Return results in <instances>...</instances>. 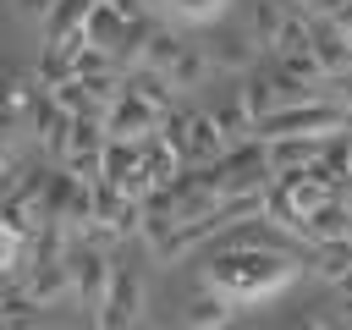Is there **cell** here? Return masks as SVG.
<instances>
[{
    "instance_id": "obj_4",
    "label": "cell",
    "mask_w": 352,
    "mask_h": 330,
    "mask_svg": "<svg viewBox=\"0 0 352 330\" xmlns=\"http://www.w3.org/2000/svg\"><path fill=\"white\" fill-rule=\"evenodd\" d=\"M143 314H148V286H143V275H138L132 264L116 258V270H110V292H104V308L94 314V324L121 330V324H138Z\"/></svg>"
},
{
    "instance_id": "obj_28",
    "label": "cell",
    "mask_w": 352,
    "mask_h": 330,
    "mask_svg": "<svg viewBox=\"0 0 352 330\" xmlns=\"http://www.w3.org/2000/svg\"><path fill=\"white\" fill-rule=\"evenodd\" d=\"M16 170H22V148H16V132H0V192L16 182Z\"/></svg>"
},
{
    "instance_id": "obj_18",
    "label": "cell",
    "mask_w": 352,
    "mask_h": 330,
    "mask_svg": "<svg viewBox=\"0 0 352 330\" xmlns=\"http://www.w3.org/2000/svg\"><path fill=\"white\" fill-rule=\"evenodd\" d=\"M264 82H270V99H275V110H292V104H308V99H319V88H314V82H302V77H292V72H280V66H270V72H264Z\"/></svg>"
},
{
    "instance_id": "obj_31",
    "label": "cell",
    "mask_w": 352,
    "mask_h": 330,
    "mask_svg": "<svg viewBox=\"0 0 352 330\" xmlns=\"http://www.w3.org/2000/svg\"><path fill=\"white\" fill-rule=\"evenodd\" d=\"M330 22H336V28H341V33H346V38H352V0H341V11H336V16H330Z\"/></svg>"
},
{
    "instance_id": "obj_22",
    "label": "cell",
    "mask_w": 352,
    "mask_h": 330,
    "mask_svg": "<svg viewBox=\"0 0 352 330\" xmlns=\"http://www.w3.org/2000/svg\"><path fill=\"white\" fill-rule=\"evenodd\" d=\"M231 314H236V302H226V297H220V292H209V286L182 308V319H187V324H231Z\"/></svg>"
},
{
    "instance_id": "obj_16",
    "label": "cell",
    "mask_w": 352,
    "mask_h": 330,
    "mask_svg": "<svg viewBox=\"0 0 352 330\" xmlns=\"http://www.w3.org/2000/svg\"><path fill=\"white\" fill-rule=\"evenodd\" d=\"M165 77L176 82V94L198 88V82L209 77V50H198V44H182V50H176V60L165 66Z\"/></svg>"
},
{
    "instance_id": "obj_29",
    "label": "cell",
    "mask_w": 352,
    "mask_h": 330,
    "mask_svg": "<svg viewBox=\"0 0 352 330\" xmlns=\"http://www.w3.org/2000/svg\"><path fill=\"white\" fill-rule=\"evenodd\" d=\"M50 11H55V0H16V16H22V22H38V28H44Z\"/></svg>"
},
{
    "instance_id": "obj_14",
    "label": "cell",
    "mask_w": 352,
    "mask_h": 330,
    "mask_svg": "<svg viewBox=\"0 0 352 330\" xmlns=\"http://www.w3.org/2000/svg\"><path fill=\"white\" fill-rule=\"evenodd\" d=\"M182 165H187V160H182V148H176V143H165L160 132H154V138H143V176H148L154 187H165Z\"/></svg>"
},
{
    "instance_id": "obj_20",
    "label": "cell",
    "mask_w": 352,
    "mask_h": 330,
    "mask_svg": "<svg viewBox=\"0 0 352 330\" xmlns=\"http://www.w3.org/2000/svg\"><path fill=\"white\" fill-rule=\"evenodd\" d=\"M77 77H82V88H88V99H94L99 110H104V104H116V99H121V88H126V72H121L116 60H110V66H94V72H77Z\"/></svg>"
},
{
    "instance_id": "obj_24",
    "label": "cell",
    "mask_w": 352,
    "mask_h": 330,
    "mask_svg": "<svg viewBox=\"0 0 352 330\" xmlns=\"http://www.w3.org/2000/svg\"><path fill=\"white\" fill-rule=\"evenodd\" d=\"M22 264H28V236L0 214V280H11V275H22Z\"/></svg>"
},
{
    "instance_id": "obj_3",
    "label": "cell",
    "mask_w": 352,
    "mask_h": 330,
    "mask_svg": "<svg viewBox=\"0 0 352 330\" xmlns=\"http://www.w3.org/2000/svg\"><path fill=\"white\" fill-rule=\"evenodd\" d=\"M66 270H72V297L88 308V319L104 308V292H110V270H116V248L94 242V236H77L66 248Z\"/></svg>"
},
{
    "instance_id": "obj_30",
    "label": "cell",
    "mask_w": 352,
    "mask_h": 330,
    "mask_svg": "<svg viewBox=\"0 0 352 330\" xmlns=\"http://www.w3.org/2000/svg\"><path fill=\"white\" fill-rule=\"evenodd\" d=\"M292 6H297L302 16H336V11H341V0H292Z\"/></svg>"
},
{
    "instance_id": "obj_23",
    "label": "cell",
    "mask_w": 352,
    "mask_h": 330,
    "mask_svg": "<svg viewBox=\"0 0 352 330\" xmlns=\"http://www.w3.org/2000/svg\"><path fill=\"white\" fill-rule=\"evenodd\" d=\"M28 88H33V82H16V77H6V72H0V132H22Z\"/></svg>"
},
{
    "instance_id": "obj_11",
    "label": "cell",
    "mask_w": 352,
    "mask_h": 330,
    "mask_svg": "<svg viewBox=\"0 0 352 330\" xmlns=\"http://www.w3.org/2000/svg\"><path fill=\"white\" fill-rule=\"evenodd\" d=\"M143 6L160 22H176V28H214L231 0H143Z\"/></svg>"
},
{
    "instance_id": "obj_32",
    "label": "cell",
    "mask_w": 352,
    "mask_h": 330,
    "mask_svg": "<svg viewBox=\"0 0 352 330\" xmlns=\"http://www.w3.org/2000/svg\"><path fill=\"white\" fill-rule=\"evenodd\" d=\"M346 160H352V126H346Z\"/></svg>"
},
{
    "instance_id": "obj_17",
    "label": "cell",
    "mask_w": 352,
    "mask_h": 330,
    "mask_svg": "<svg viewBox=\"0 0 352 330\" xmlns=\"http://www.w3.org/2000/svg\"><path fill=\"white\" fill-rule=\"evenodd\" d=\"M264 148H270V165L275 170H292V165H314L319 148H324V138H270Z\"/></svg>"
},
{
    "instance_id": "obj_2",
    "label": "cell",
    "mask_w": 352,
    "mask_h": 330,
    "mask_svg": "<svg viewBox=\"0 0 352 330\" xmlns=\"http://www.w3.org/2000/svg\"><path fill=\"white\" fill-rule=\"evenodd\" d=\"M352 126V104L346 99H308V104H292V110H270L258 121V138H336Z\"/></svg>"
},
{
    "instance_id": "obj_10",
    "label": "cell",
    "mask_w": 352,
    "mask_h": 330,
    "mask_svg": "<svg viewBox=\"0 0 352 330\" xmlns=\"http://www.w3.org/2000/svg\"><path fill=\"white\" fill-rule=\"evenodd\" d=\"M209 66H226V72H253L258 66V44L248 28H220L209 38Z\"/></svg>"
},
{
    "instance_id": "obj_19",
    "label": "cell",
    "mask_w": 352,
    "mask_h": 330,
    "mask_svg": "<svg viewBox=\"0 0 352 330\" xmlns=\"http://www.w3.org/2000/svg\"><path fill=\"white\" fill-rule=\"evenodd\" d=\"M280 22H286V11H280L275 0H253V6H248V33H253L258 50H275V44H280Z\"/></svg>"
},
{
    "instance_id": "obj_26",
    "label": "cell",
    "mask_w": 352,
    "mask_h": 330,
    "mask_svg": "<svg viewBox=\"0 0 352 330\" xmlns=\"http://www.w3.org/2000/svg\"><path fill=\"white\" fill-rule=\"evenodd\" d=\"M275 66L292 72V77H302V82H314V88L324 82V66H319V55H314L308 44H302V50H275Z\"/></svg>"
},
{
    "instance_id": "obj_9",
    "label": "cell",
    "mask_w": 352,
    "mask_h": 330,
    "mask_svg": "<svg viewBox=\"0 0 352 330\" xmlns=\"http://www.w3.org/2000/svg\"><path fill=\"white\" fill-rule=\"evenodd\" d=\"M226 154V132L214 121V110H187V143H182V160L187 165H220Z\"/></svg>"
},
{
    "instance_id": "obj_8",
    "label": "cell",
    "mask_w": 352,
    "mask_h": 330,
    "mask_svg": "<svg viewBox=\"0 0 352 330\" xmlns=\"http://www.w3.org/2000/svg\"><path fill=\"white\" fill-rule=\"evenodd\" d=\"M308 50L319 55L324 77H352V38L330 16H308Z\"/></svg>"
},
{
    "instance_id": "obj_6",
    "label": "cell",
    "mask_w": 352,
    "mask_h": 330,
    "mask_svg": "<svg viewBox=\"0 0 352 330\" xmlns=\"http://www.w3.org/2000/svg\"><path fill=\"white\" fill-rule=\"evenodd\" d=\"M104 132H110V138H132V143H143V138L160 132V110H154L143 94L121 88V99L104 104Z\"/></svg>"
},
{
    "instance_id": "obj_25",
    "label": "cell",
    "mask_w": 352,
    "mask_h": 330,
    "mask_svg": "<svg viewBox=\"0 0 352 330\" xmlns=\"http://www.w3.org/2000/svg\"><path fill=\"white\" fill-rule=\"evenodd\" d=\"M176 50H182V38H176V28H170V22H160V28L148 33V44H143V66H154V72H165V66L176 60Z\"/></svg>"
},
{
    "instance_id": "obj_13",
    "label": "cell",
    "mask_w": 352,
    "mask_h": 330,
    "mask_svg": "<svg viewBox=\"0 0 352 330\" xmlns=\"http://www.w3.org/2000/svg\"><path fill=\"white\" fill-rule=\"evenodd\" d=\"M126 88H132V94H143L160 116H165V110H176V82H170L165 72H154V66H132V72H126Z\"/></svg>"
},
{
    "instance_id": "obj_7",
    "label": "cell",
    "mask_w": 352,
    "mask_h": 330,
    "mask_svg": "<svg viewBox=\"0 0 352 330\" xmlns=\"http://www.w3.org/2000/svg\"><path fill=\"white\" fill-rule=\"evenodd\" d=\"M33 302H60V297H72V270H66V258H38V253H28V264H22V280H16Z\"/></svg>"
},
{
    "instance_id": "obj_15",
    "label": "cell",
    "mask_w": 352,
    "mask_h": 330,
    "mask_svg": "<svg viewBox=\"0 0 352 330\" xmlns=\"http://www.w3.org/2000/svg\"><path fill=\"white\" fill-rule=\"evenodd\" d=\"M308 270H314L324 286H336V280L352 270V242H346V236H336V242H314V258H308Z\"/></svg>"
},
{
    "instance_id": "obj_1",
    "label": "cell",
    "mask_w": 352,
    "mask_h": 330,
    "mask_svg": "<svg viewBox=\"0 0 352 330\" xmlns=\"http://www.w3.org/2000/svg\"><path fill=\"white\" fill-rule=\"evenodd\" d=\"M308 275V258L297 253V242H275V236H248V231H226V242L204 258V286L220 292L236 308L253 302H275L286 297L297 280Z\"/></svg>"
},
{
    "instance_id": "obj_12",
    "label": "cell",
    "mask_w": 352,
    "mask_h": 330,
    "mask_svg": "<svg viewBox=\"0 0 352 330\" xmlns=\"http://www.w3.org/2000/svg\"><path fill=\"white\" fill-rule=\"evenodd\" d=\"M121 28H126V11H116L110 0H94V6H88V22H82V38H88L94 50H110V55H116Z\"/></svg>"
},
{
    "instance_id": "obj_21",
    "label": "cell",
    "mask_w": 352,
    "mask_h": 330,
    "mask_svg": "<svg viewBox=\"0 0 352 330\" xmlns=\"http://www.w3.org/2000/svg\"><path fill=\"white\" fill-rule=\"evenodd\" d=\"M214 121H220L226 143H236V138H253V132H258V121H253V110H248V99H242V94H231L226 104H214Z\"/></svg>"
},
{
    "instance_id": "obj_27",
    "label": "cell",
    "mask_w": 352,
    "mask_h": 330,
    "mask_svg": "<svg viewBox=\"0 0 352 330\" xmlns=\"http://www.w3.org/2000/svg\"><path fill=\"white\" fill-rule=\"evenodd\" d=\"M242 99H248V110H253V121H264L270 110H275V99H270V82H264V72L253 66V72H242V88H236Z\"/></svg>"
},
{
    "instance_id": "obj_5",
    "label": "cell",
    "mask_w": 352,
    "mask_h": 330,
    "mask_svg": "<svg viewBox=\"0 0 352 330\" xmlns=\"http://www.w3.org/2000/svg\"><path fill=\"white\" fill-rule=\"evenodd\" d=\"M99 154H104V110H82V116H72L60 165H66L72 176H82V182H99Z\"/></svg>"
}]
</instances>
